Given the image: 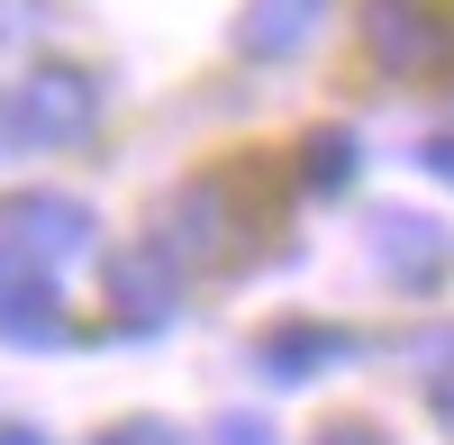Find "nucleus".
<instances>
[{
	"mask_svg": "<svg viewBox=\"0 0 454 445\" xmlns=\"http://www.w3.org/2000/svg\"><path fill=\"white\" fill-rule=\"evenodd\" d=\"M355 355V337H336V327H282L273 346H263V363H273L282 382H309V363H336Z\"/></svg>",
	"mask_w": 454,
	"mask_h": 445,
	"instance_id": "423d86ee",
	"label": "nucleus"
},
{
	"mask_svg": "<svg viewBox=\"0 0 454 445\" xmlns=\"http://www.w3.org/2000/svg\"><path fill=\"white\" fill-rule=\"evenodd\" d=\"M0 445H36V436H0Z\"/></svg>",
	"mask_w": 454,
	"mask_h": 445,
	"instance_id": "ddd939ff",
	"label": "nucleus"
},
{
	"mask_svg": "<svg viewBox=\"0 0 454 445\" xmlns=\"http://www.w3.org/2000/svg\"><path fill=\"white\" fill-rule=\"evenodd\" d=\"M346 173H355V137H336V128L309 137V182H346Z\"/></svg>",
	"mask_w": 454,
	"mask_h": 445,
	"instance_id": "6e6552de",
	"label": "nucleus"
},
{
	"mask_svg": "<svg viewBox=\"0 0 454 445\" xmlns=\"http://www.w3.org/2000/svg\"><path fill=\"white\" fill-rule=\"evenodd\" d=\"M419 363H436V373H427V400H436V410L454 418V327H445V337H427V346H419Z\"/></svg>",
	"mask_w": 454,
	"mask_h": 445,
	"instance_id": "0eeeda50",
	"label": "nucleus"
},
{
	"mask_svg": "<svg viewBox=\"0 0 454 445\" xmlns=\"http://www.w3.org/2000/svg\"><path fill=\"white\" fill-rule=\"evenodd\" d=\"M364 46L391 73H436L454 64V10L445 0H364Z\"/></svg>",
	"mask_w": 454,
	"mask_h": 445,
	"instance_id": "f257e3e1",
	"label": "nucleus"
},
{
	"mask_svg": "<svg viewBox=\"0 0 454 445\" xmlns=\"http://www.w3.org/2000/svg\"><path fill=\"white\" fill-rule=\"evenodd\" d=\"M218 445H273V427L263 418H218Z\"/></svg>",
	"mask_w": 454,
	"mask_h": 445,
	"instance_id": "1a4fd4ad",
	"label": "nucleus"
},
{
	"mask_svg": "<svg viewBox=\"0 0 454 445\" xmlns=\"http://www.w3.org/2000/svg\"><path fill=\"white\" fill-rule=\"evenodd\" d=\"M427 173H436V182H454V137H436V145H427Z\"/></svg>",
	"mask_w": 454,
	"mask_h": 445,
	"instance_id": "9d476101",
	"label": "nucleus"
},
{
	"mask_svg": "<svg viewBox=\"0 0 454 445\" xmlns=\"http://www.w3.org/2000/svg\"><path fill=\"white\" fill-rule=\"evenodd\" d=\"M109 445H173V436H164V427H119Z\"/></svg>",
	"mask_w": 454,
	"mask_h": 445,
	"instance_id": "9b49d317",
	"label": "nucleus"
},
{
	"mask_svg": "<svg viewBox=\"0 0 454 445\" xmlns=\"http://www.w3.org/2000/svg\"><path fill=\"white\" fill-rule=\"evenodd\" d=\"M0 246L10 254H27V264H64V254H82L91 246V209L82 200H55V191H36V200H10L0 209Z\"/></svg>",
	"mask_w": 454,
	"mask_h": 445,
	"instance_id": "f03ea898",
	"label": "nucleus"
},
{
	"mask_svg": "<svg viewBox=\"0 0 454 445\" xmlns=\"http://www.w3.org/2000/svg\"><path fill=\"white\" fill-rule=\"evenodd\" d=\"M318 10H327V0H254V19H246V46H254V55H291L300 36L318 27Z\"/></svg>",
	"mask_w": 454,
	"mask_h": 445,
	"instance_id": "39448f33",
	"label": "nucleus"
},
{
	"mask_svg": "<svg viewBox=\"0 0 454 445\" xmlns=\"http://www.w3.org/2000/svg\"><path fill=\"white\" fill-rule=\"evenodd\" d=\"M372 254H382V273L427 282L445 264V228H427V218H409V209H382V218H372Z\"/></svg>",
	"mask_w": 454,
	"mask_h": 445,
	"instance_id": "7ed1b4c3",
	"label": "nucleus"
},
{
	"mask_svg": "<svg viewBox=\"0 0 454 445\" xmlns=\"http://www.w3.org/2000/svg\"><path fill=\"white\" fill-rule=\"evenodd\" d=\"M10 119H19L27 137H82V128H91V91L73 82V73H46V82H27V91H19Z\"/></svg>",
	"mask_w": 454,
	"mask_h": 445,
	"instance_id": "20e7f679",
	"label": "nucleus"
},
{
	"mask_svg": "<svg viewBox=\"0 0 454 445\" xmlns=\"http://www.w3.org/2000/svg\"><path fill=\"white\" fill-rule=\"evenodd\" d=\"M318 445H382V436H372V427H327Z\"/></svg>",
	"mask_w": 454,
	"mask_h": 445,
	"instance_id": "f8f14e48",
	"label": "nucleus"
}]
</instances>
